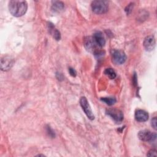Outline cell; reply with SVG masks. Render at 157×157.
Here are the masks:
<instances>
[{
  "label": "cell",
  "instance_id": "cell-5",
  "mask_svg": "<svg viewBox=\"0 0 157 157\" xmlns=\"http://www.w3.org/2000/svg\"><path fill=\"white\" fill-rule=\"evenodd\" d=\"M156 133L149 130H142L139 132L138 137L140 140L145 142H153L156 139Z\"/></svg>",
  "mask_w": 157,
  "mask_h": 157
},
{
  "label": "cell",
  "instance_id": "cell-8",
  "mask_svg": "<svg viewBox=\"0 0 157 157\" xmlns=\"http://www.w3.org/2000/svg\"><path fill=\"white\" fill-rule=\"evenodd\" d=\"M14 59L10 56H4L1 59V69L3 71L10 70L14 64Z\"/></svg>",
  "mask_w": 157,
  "mask_h": 157
},
{
  "label": "cell",
  "instance_id": "cell-19",
  "mask_svg": "<svg viewBox=\"0 0 157 157\" xmlns=\"http://www.w3.org/2000/svg\"><path fill=\"white\" fill-rule=\"evenodd\" d=\"M151 126L152 127L155 129H156V122H157V120H156V117H153V118L151 120Z\"/></svg>",
  "mask_w": 157,
  "mask_h": 157
},
{
  "label": "cell",
  "instance_id": "cell-13",
  "mask_svg": "<svg viewBox=\"0 0 157 157\" xmlns=\"http://www.w3.org/2000/svg\"><path fill=\"white\" fill-rule=\"evenodd\" d=\"M52 3L53 4L52 6V9L54 12H59L60 11H62L64 8V4L61 1H53Z\"/></svg>",
  "mask_w": 157,
  "mask_h": 157
},
{
  "label": "cell",
  "instance_id": "cell-16",
  "mask_svg": "<svg viewBox=\"0 0 157 157\" xmlns=\"http://www.w3.org/2000/svg\"><path fill=\"white\" fill-rule=\"evenodd\" d=\"M147 155L148 156H157V153H156V150H154V149H151L150 150L148 153L147 154Z\"/></svg>",
  "mask_w": 157,
  "mask_h": 157
},
{
  "label": "cell",
  "instance_id": "cell-12",
  "mask_svg": "<svg viewBox=\"0 0 157 157\" xmlns=\"http://www.w3.org/2000/svg\"><path fill=\"white\" fill-rule=\"evenodd\" d=\"M48 29L49 33L56 40H59L61 39V34L59 31L55 28V26L52 23H48Z\"/></svg>",
  "mask_w": 157,
  "mask_h": 157
},
{
  "label": "cell",
  "instance_id": "cell-11",
  "mask_svg": "<svg viewBox=\"0 0 157 157\" xmlns=\"http://www.w3.org/2000/svg\"><path fill=\"white\" fill-rule=\"evenodd\" d=\"M134 117L139 122H145L148 120L149 115L146 111L142 109H138L135 112Z\"/></svg>",
  "mask_w": 157,
  "mask_h": 157
},
{
  "label": "cell",
  "instance_id": "cell-1",
  "mask_svg": "<svg viewBox=\"0 0 157 157\" xmlns=\"http://www.w3.org/2000/svg\"><path fill=\"white\" fill-rule=\"evenodd\" d=\"M9 9L13 16L21 17L27 11L28 4L25 1L12 0L9 2Z\"/></svg>",
  "mask_w": 157,
  "mask_h": 157
},
{
  "label": "cell",
  "instance_id": "cell-6",
  "mask_svg": "<svg viewBox=\"0 0 157 157\" xmlns=\"http://www.w3.org/2000/svg\"><path fill=\"white\" fill-rule=\"evenodd\" d=\"M106 113L117 123H120L123 120V113L119 109L115 108L109 109L106 110Z\"/></svg>",
  "mask_w": 157,
  "mask_h": 157
},
{
  "label": "cell",
  "instance_id": "cell-21",
  "mask_svg": "<svg viewBox=\"0 0 157 157\" xmlns=\"http://www.w3.org/2000/svg\"><path fill=\"white\" fill-rule=\"evenodd\" d=\"M133 82L135 85L137 84V75L136 74H134V77H133Z\"/></svg>",
  "mask_w": 157,
  "mask_h": 157
},
{
  "label": "cell",
  "instance_id": "cell-17",
  "mask_svg": "<svg viewBox=\"0 0 157 157\" xmlns=\"http://www.w3.org/2000/svg\"><path fill=\"white\" fill-rule=\"evenodd\" d=\"M47 132H48V135L50 136H51L52 137H55V132L52 130V129H51L50 128V126H48L47 128Z\"/></svg>",
  "mask_w": 157,
  "mask_h": 157
},
{
  "label": "cell",
  "instance_id": "cell-10",
  "mask_svg": "<svg viewBox=\"0 0 157 157\" xmlns=\"http://www.w3.org/2000/svg\"><path fill=\"white\" fill-rule=\"evenodd\" d=\"M93 40L98 47H102L105 44V40L102 33L101 31H97L92 36Z\"/></svg>",
  "mask_w": 157,
  "mask_h": 157
},
{
  "label": "cell",
  "instance_id": "cell-4",
  "mask_svg": "<svg viewBox=\"0 0 157 157\" xmlns=\"http://www.w3.org/2000/svg\"><path fill=\"white\" fill-rule=\"evenodd\" d=\"M80 104L83 110L84 111L85 113L87 116V117L91 120H94V116L93 113L92 112V110L90 107V105L88 103V101L87 99L85 97L83 96L80 98Z\"/></svg>",
  "mask_w": 157,
  "mask_h": 157
},
{
  "label": "cell",
  "instance_id": "cell-2",
  "mask_svg": "<svg viewBox=\"0 0 157 157\" xmlns=\"http://www.w3.org/2000/svg\"><path fill=\"white\" fill-rule=\"evenodd\" d=\"M91 9L96 14L105 13L109 9V2L102 0L94 1L91 2Z\"/></svg>",
  "mask_w": 157,
  "mask_h": 157
},
{
  "label": "cell",
  "instance_id": "cell-15",
  "mask_svg": "<svg viewBox=\"0 0 157 157\" xmlns=\"http://www.w3.org/2000/svg\"><path fill=\"white\" fill-rule=\"evenodd\" d=\"M101 100L108 105H112L116 102V99L115 98H101Z\"/></svg>",
  "mask_w": 157,
  "mask_h": 157
},
{
  "label": "cell",
  "instance_id": "cell-18",
  "mask_svg": "<svg viewBox=\"0 0 157 157\" xmlns=\"http://www.w3.org/2000/svg\"><path fill=\"white\" fill-rule=\"evenodd\" d=\"M69 72L70 74V75L72 77H75L76 75H77V72L76 71L72 68V67H69Z\"/></svg>",
  "mask_w": 157,
  "mask_h": 157
},
{
  "label": "cell",
  "instance_id": "cell-7",
  "mask_svg": "<svg viewBox=\"0 0 157 157\" xmlns=\"http://www.w3.org/2000/svg\"><path fill=\"white\" fill-rule=\"evenodd\" d=\"M84 45L88 51L92 52L95 55L99 53V52L98 50V47L95 44L92 37L88 36L85 38Z\"/></svg>",
  "mask_w": 157,
  "mask_h": 157
},
{
  "label": "cell",
  "instance_id": "cell-14",
  "mask_svg": "<svg viewBox=\"0 0 157 157\" xmlns=\"http://www.w3.org/2000/svg\"><path fill=\"white\" fill-rule=\"evenodd\" d=\"M104 74L108 76L110 79H113L116 77V72L112 68H107L104 71Z\"/></svg>",
  "mask_w": 157,
  "mask_h": 157
},
{
  "label": "cell",
  "instance_id": "cell-9",
  "mask_svg": "<svg viewBox=\"0 0 157 157\" xmlns=\"http://www.w3.org/2000/svg\"><path fill=\"white\" fill-rule=\"evenodd\" d=\"M143 45L146 50L149 52L152 51L156 45V40L155 37L152 35H150L146 37L144 40Z\"/></svg>",
  "mask_w": 157,
  "mask_h": 157
},
{
  "label": "cell",
  "instance_id": "cell-20",
  "mask_svg": "<svg viewBox=\"0 0 157 157\" xmlns=\"http://www.w3.org/2000/svg\"><path fill=\"white\" fill-rule=\"evenodd\" d=\"M132 4H133V3H131V4H129L126 7L125 10L126 11L127 13H129L131 12V10L132 9Z\"/></svg>",
  "mask_w": 157,
  "mask_h": 157
},
{
  "label": "cell",
  "instance_id": "cell-3",
  "mask_svg": "<svg viewBox=\"0 0 157 157\" xmlns=\"http://www.w3.org/2000/svg\"><path fill=\"white\" fill-rule=\"evenodd\" d=\"M112 57L113 63L116 64H122L126 59V54L120 50H113L112 52Z\"/></svg>",
  "mask_w": 157,
  "mask_h": 157
}]
</instances>
